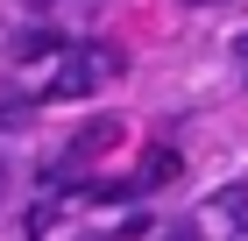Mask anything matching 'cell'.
I'll use <instances>...</instances> for the list:
<instances>
[{
	"instance_id": "5",
	"label": "cell",
	"mask_w": 248,
	"mask_h": 241,
	"mask_svg": "<svg viewBox=\"0 0 248 241\" xmlns=\"http://www.w3.org/2000/svg\"><path fill=\"white\" fill-rule=\"evenodd\" d=\"M156 241H199V227H191V220H177L170 234H156Z\"/></svg>"
},
{
	"instance_id": "2",
	"label": "cell",
	"mask_w": 248,
	"mask_h": 241,
	"mask_svg": "<svg viewBox=\"0 0 248 241\" xmlns=\"http://www.w3.org/2000/svg\"><path fill=\"white\" fill-rule=\"evenodd\" d=\"M170 177H177V149H163V142H156L149 156H142V170H135L121 192H149V185H170Z\"/></svg>"
},
{
	"instance_id": "3",
	"label": "cell",
	"mask_w": 248,
	"mask_h": 241,
	"mask_svg": "<svg viewBox=\"0 0 248 241\" xmlns=\"http://www.w3.org/2000/svg\"><path fill=\"white\" fill-rule=\"evenodd\" d=\"M206 213H220L227 227H248V185H220V192H213V206H206Z\"/></svg>"
},
{
	"instance_id": "8",
	"label": "cell",
	"mask_w": 248,
	"mask_h": 241,
	"mask_svg": "<svg viewBox=\"0 0 248 241\" xmlns=\"http://www.w3.org/2000/svg\"><path fill=\"white\" fill-rule=\"evenodd\" d=\"M241 241H248V227H241Z\"/></svg>"
},
{
	"instance_id": "4",
	"label": "cell",
	"mask_w": 248,
	"mask_h": 241,
	"mask_svg": "<svg viewBox=\"0 0 248 241\" xmlns=\"http://www.w3.org/2000/svg\"><path fill=\"white\" fill-rule=\"evenodd\" d=\"M50 50H64V43L50 36V29H29V36L15 43V57H50Z\"/></svg>"
},
{
	"instance_id": "6",
	"label": "cell",
	"mask_w": 248,
	"mask_h": 241,
	"mask_svg": "<svg viewBox=\"0 0 248 241\" xmlns=\"http://www.w3.org/2000/svg\"><path fill=\"white\" fill-rule=\"evenodd\" d=\"M191 7H206V0H191Z\"/></svg>"
},
{
	"instance_id": "1",
	"label": "cell",
	"mask_w": 248,
	"mask_h": 241,
	"mask_svg": "<svg viewBox=\"0 0 248 241\" xmlns=\"http://www.w3.org/2000/svg\"><path fill=\"white\" fill-rule=\"evenodd\" d=\"M114 71H121V50H114V43H85V50H64L57 78H50V99H85V93H99Z\"/></svg>"
},
{
	"instance_id": "7",
	"label": "cell",
	"mask_w": 248,
	"mask_h": 241,
	"mask_svg": "<svg viewBox=\"0 0 248 241\" xmlns=\"http://www.w3.org/2000/svg\"><path fill=\"white\" fill-rule=\"evenodd\" d=\"M0 192H7V177H0Z\"/></svg>"
}]
</instances>
